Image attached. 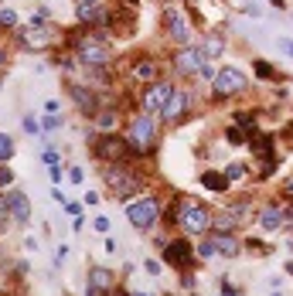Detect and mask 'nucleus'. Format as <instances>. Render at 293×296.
<instances>
[{"label": "nucleus", "instance_id": "1", "mask_svg": "<svg viewBox=\"0 0 293 296\" xmlns=\"http://www.w3.org/2000/svg\"><path fill=\"white\" fill-rule=\"evenodd\" d=\"M177 222L184 228V235H201L212 228V211L198 198H184V201H177Z\"/></svg>", "mask_w": 293, "mask_h": 296}, {"label": "nucleus", "instance_id": "2", "mask_svg": "<svg viewBox=\"0 0 293 296\" xmlns=\"http://www.w3.org/2000/svg\"><path fill=\"white\" fill-rule=\"evenodd\" d=\"M126 140H130L133 153H146V150L153 147V140H157V119H153V113H140V116L130 123Z\"/></svg>", "mask_w": 293, "mask_h": 296}, {"label": "nucleus", "instance_id": "3", "mask_svg": "<svg viewBox=\"0 0 293 296\" xmlns=\"http://www.w3.org/2000/svg\"><path fill=\"white\" fill-rule=\"evenodd\" d=\"M92 153H96L99 160H106V163H123L126 157H133V147H130L126 137H113V133H106V137H96Z\"/></svg>", "mask_w": 293, "mask_h": 296}, {"label": "nucleus", "instance_id": "4", "mask_svg": "<svg viewBox=\"0 0 293 296\" xmlns=\"http://www.w3.org/2000/svg\"><path fill=\"white\" fill-rule=\"evenodd\" d=\"M102 177H106V184H109V191L116 194V198H126L130 191H137V174L133 170H126L123 163H109L106 170H102Z\"/></svg>", "mask_w": 293, "mask_h": 296}, {"label": "nucleus", "instance_id": "5", "mask_svg": "<svg viewBox=\"0 0 293 296\" xmlns=\"http://www.w3.org/2000/svg\"><path fill=\"white\" fill-rule=\"evenodd\" d=\"M242 89H245V72L242 68H221L212 78V95L215 99H228V95H235Z\"/></svg>", "mask_w": 293, "mask_h": 296}, {"label": "nucleus", "instance_id": "6", "mask_svg": "<svg viewBox=\"0 0 293 296\" xmlns=\"http://www.w3.org/2000/svg\"><path fill=\"white\" fill-rule=\"evenodd\" d=\"M157 215H160L157 198H140V201H133V205H130V211H126L130 225H133V228H144V231L157 222Z\"/></svg>", "mask_w": 293, "mask_h": 296}, {"label": "nucleus", "instance_id": "7", "mask_svg": "<svg viewBox=\"0 0 293 296\" xmlns=\"http://www.w3.org/2000/svg\"><path fill=\"white\" fill-rule=\"evenodd\" d=\"M174 95V85L164 82V78H153L146 82V92H144V113H160L167 106V99Z\"/></svg>", "mask_w": 293, "mask_h": 296}, {"label": "nucleus", "instance_id": "8", "mask_svg": "<svg viewBox=\"0 0 293 296\" xmlns=\"http://www.w3.org/2000/svg\"><path fill=\"white\" fill-rule=\"evenodd\" d=\"M51 38H55V31H51V24H45V21H38V24H31V27L21 31V41H24V48H31V51L51 48Z\"/></svg>", "mask_w": 293, "mask_h": 296}, {"label": "nucleus", "instance_id": "9", "mask_svg": "<svg viewBox=\"0 0 293 296\" xmlns=\"http://www.w3.org/2000/svg\"><path fill=\"white\" fill-rule=\"evenodd\" d=\"M205 62H208L205 51L195 48V45H188V48H181V51L174 55V65H177V72H181V75H201Z\"/></svg>", "mask_w": 293, "mask_h": 296}, {"label": "nucleus", "instance_id": "10", "mask_svg": "<svg viewBox=\"0 0 293 296\" xmlns=\"http://www.w3.org/2000/svg\"><path fill=\"white\" fill-rule=\"evenodd\" d=\"M78 58L85 62V65H92V68H102V65H109V48L96 38H85V41H78Z\"/></svg>", "mask_w": 293, "mask_h": 296}, {"label": "nucleus", "instance_id": "11", "mask_svg": "<svg viewBox=\"0 0 293 296\" xmlns=\"http://www.w3.org/2000/svg\"><path fill=\"white\" fill-rule=\"evenodd\" d=\"M69 95H72V102L78 106L82 116H96V113L102 109V99H99L92 89H85V85H69Z\"/></svg>", "mask_w": 293, "mask_h": 296}, {"label": "nucleus", "instance_id": "12", "mask_svg": "<svg viewBox=\"0 0 293 296\" xmlns=\"http://www.w3.org/2000/svg\"><path fill=\"white\" fill-rule=\"evenodd\" d=\"M160 17H164V24H167V34L174 38V41H188V21H184V14L174 7V3H167L164 10H160Z\"/></svg>", "mask_w": 293, "mask_h": 296}, {"label": "nucleus", "instance_id": "13", "mask_svg": "<svg viewBox=\"0 0 293 296\" xmlns=\"http://www.w3.org/2000/svg\"><path fill=\"white\" fill-rule=\"evenodd\" d=\"M249 140H252V150H256V157H259V163H263V174H273V170H276L273 140H269V137H259V133H252Z\"/></svg>", "mask_w": 293, "mask_h": 296}, {"label": "nucleus", "instance_id": "14", "mask_svg": "<svg viewBox=\"0 0 293 296\" xmlns=\"http://www.w3.org/2000/svg\"><path fill=\"white\" fill-rule=\"evenodd\" d=\"M212 249L225 255V259H235V255H242V242L232 235V231H215L212 235Z\"/></svg>", "mask_w": 293, "mask_h": 296}, {"label": "nucleus", "instance_id": "15", "mask_svg": "<svg viewBox=\"0 0 293 296\" xmlns=\"http://www.w3.org/2000/svg\"><path fill=\"white\" fill-rule=\"evenodd\" d=\"M164 259L171 262V266H188L191 262V245H188V238H177V242H167L164 245Z\"/></svg>", "mask_w": 293, "mask_h": 296}, {"label": "nucleus", "instance_id": "16", "mask_svg": "<svg viewBox=\"0 0 293 296\" xmlns=\"http://www.w3.org/2000/svg\"><path fill=\"white\" fill-rule=\"evenodd\" d=\"M7 208H10V218L21 225L31 222V201L21 194V191H7Z\"/></svg>", "mask_w": 293, "mask_h": 296}, {"label": "nucleus", "instance_id": "17", "mask_svg": "<svg viewBox=\"0 0 293 296\" xmlns=\"http://www.w3.org/2000/svg\"><path fill=\"white\" fill-rule=\"evenodd\" d=\"M188 106H191L188 92H174V95L167 99V106H164L160 113H164V119H167V123H177V119H181V116L188 113Z\"/></svg>", "mask_w": 293, "mask_h": 296}, {"label": "nucleus", "instance_id": "18", "mask_svg": "<svg viewBox=\"0 0 293 296\" xmlns=\"http://www.w3.org/2000/svg\"><path fill=\"white\" fill-rule=\"evenodd\" d=\"M133 82H153L157 78V62L153 58H140V62H133Z\"/></svg>", "mask_w": 293, "mask_h": 296}, {"label": "nucleus", "instance_id": "19", "mask_svg": "<svg viewBox=\"0 0 293 296\" xmlns=\"http://www.w3.org/2000/svg\"><path fill=\"white\" fill-rule=\"evenodd\" d=\"M89 286H92V290H106V293H109V290H113V273H109V269H102V266H92V269H89Z\"/></svg>", "mask_w": 293, "mask_h": 296}, {"label": "nucleus", "instance_id": "20", "mask_svg": "<svg viewBox=\"0 0 293 296\" xmlns=\"http://www.w3.org/2000/svg\"><path fill=\"white\" fill-rule=\"evenodd\" d=\"M201 184H205L208 191H215V194H225V191H228V177H225V174H215V170H205V174H201Z\"/></svg>", "mask_w": 293, "mask_h": 296}, {"label": "nucleus", "instance_id": "21", "mask_svg": "<svg viewBox=\"0 0 293 296\" xmlns=\"http://www.w3.org/2000/svg\"><path fill=\"white\" fill-rule=\"evenodd\" d=\"M259 225H263L266 231H276V228H283V211H280V208H263V215H259Z\"/></svg>", "mask_w": 293, "mask_h": 296}, {"label": "nucleus", "instance_id": "22", "mask_svg": "<svg viewBox=\"0 0 293 296\" xmlns=\"http://www.w3.org/2000/svg\"><path fill=\"white\" fill-rule=\"evenodd\" d=\"M235 225H239V218H235L232 211L212 215V228H215V231H235Z\"/></svg>", "mask_w": 293, "mask_h": 296}, {"label": "nucleus", "instance_id": "23", "mask_svg": "<svg viewBox=\"0 0 293 296\" xmlns=\"http://www.w3.org/2000/svg\"><path fill=\"white\" fill-rule=\"evenodd\" d=\"M92 119H96V126H99V130L113 133V126H116V109H99Z\"/></svg>", "mask_w": 293, "mask_h": 296}, {"label": "nucleus", "instance_id": "24", "mask_svg": "<svg viewBox=\"0 0 293 296\" xmlns=\"http://www.w3.org/2000/svg\"><path fill=\"white\" fill-rule=\"evenodd\" d=\"M201 51H205V58H208V62H212V58H219V55H221V38L208 34V38H205V48H201Z\"/></svg>", "mask_w": 293, "mask_h": 296}, {"label": "nucleus", "instance_id": "25", "mask_svg": "<svg viewBox=\"0 0 293 296\" xmlns=\"http://www.w3.org/2000/svg\"><path fill=\"white\" fill-rule=\"evenodd\" d=\"M113 21H116V31H120V34H130V31H133V21H130V10H120V14H116Z\"/></svg>", "mask_w": 293, "mask_h": 296}, {"label": "nucleus", "instance_id": "26", "mask_svg": "<svg viewBox=\"0 0 293 296\" xmlns=\"http://www.w3.org/2000/svg\"><path fill=\"white\" fill-rule=\"evenodd\" d=\"M10 157H14V140L7 133H0V163H7Z\"/></svg>", "mask_w": 293, "mask_h": 296}, {"label": "nucleus", "instance_id": "27", "mask_svg": "<svg viewBox=\"0 0 293 296\" xmlns=\"http://www.w3.org/2000/svg\"><path fill=\"white\" fill-rule=\"evenodd\" d=\"M225 177H228V181H239V177H245V167H242V163H228V167H225Z\"/></svg>", "mask_w": 293, "mask_h": 296}, {"label": "nucleus", "instance_id": "28", "mask_svg": "<svg viewBox=\"0 0 293 296\" xmlns=\"http://www.w3.org/2000/svg\"><path fill=\"white\" fill-rule=\"evenodd\" d=\"M17 24V14L14 10H0V27H14Z\"/></svg>", "mask_w": 293, "mask_h": 296}, {"label": "nucleus", "instance_id": "29", "mask_svg": "<svg viewBox=\"0 0 293 296\" xmlns=\"http://www.w3.org/2000/svg\"><path fill=\"white\" fill-rule=\"evenodd\" d=\"M256 75H259V78H273V65H266V62H256Z\"/></svg>", "mask_w": 293, "mask_h": 296}, {"label": "nucleus", "instance_id": "30", "mask_svg": "<svg viewBox=\"0 0 293 296\" xmlns=\"http://www.w3.org/2000/svg\"><path fill=\"white\" fill-rule=\"evenodd\" d=\"M245 245H249V249H252V252H259V255H266V252H273V249H266V245H263V242H259V238H249V242H245Z\"/></svg>", "mask_w": 293, "mask_h": 296}, {"label": "nucleus", "instance_id": "31", "mask_svg": "<svg viewBox=\"0 0 293 296\" xmlns=\"http://www.w3.org/2000/svg\"><path fill=\"white\" fill-rule=\"evenodd\" d=\"M225 137H228V143H245V140H249V137H242V133H239V130H228V133H225Z\"/></svg>", "mask_w": 293, "mask_h": 296}, {"label": "nucleus", "instance_id": "32", "mask_svg": "<svg viewBox=\"0 0 293 296\" xmlns=\"http://www.w3.org/2000/svg\"><path fill=\"white\" fill-rule=\"evenodd\" d=\"M14 181V174H10V167H0V187H7Z\"/></svg>", "mask_w": 293, "mask_h": 296}, {"label": "nucleus", "instance_id": "33", "mask_svg": "<svg viewBox=\"0 0 293 296\" xmlns=\"http://www.w3.org/2000/svg\"><path fill=\"white\" fill-rule=\"evenodd\" d=\"M276 45H280V51H287V55L293 58V41H290V38H280Z\"/></svg>", "mask_w": 293, "mask_h": 296}, {"label": "nucleus", "instance_id": "34", "mask_svg": "<svg viewBox=\"0 0 293 296\" xmlns=\"http://www.w3.org/2000/svg\"><path fill=\"white\" fill-rule=\"evenodd\" d=\"M45 113H48V116H58V102L48 99V102H45Z\"/></svg>", "mask_w": 293, "mask_h": 296}, {"label": "nucleus", "instance_id": "35", "mask_svg": "<svg viewBox=\"0 0 293 296\" xmlns=\"http://www.w3.org/2000/svg\"><path fill=\"white\" fill-rule=\"evenodd\" d=\"M45 163H48V167H58V153L48 150V153H45Z\"/></svg>", "mask_w": 293, "mask_h": 296}, {"label": "nucleus", "instance_id": "36", "mask_svg": "<svg viewBox=\"0 0 293 296\" xmlns=\"http://www.w3.org/2000/svg\"><path fill=\"white\" fill-rule=\"evenodd\" d=\"M198 252H201V259H212V255H215V249H212V242H205V245H201Z\"/></svg>", "mask_w": 293, "mask_h": 296}, {"label": "nucleus", "instance_id": "37", "mask_svg": "<svg viewBox=\"0 0 293 296\" xmlns=\"http://www.w3.org/2000/svg\"><path fill=\"white\" fill-rule=\"evenodd\" d=\"M96 231H109V218H96Z\"/></svg>", "mask_w": 293, "mask_h": 296}, {"label": "nucleus", "instance_id": "38", "mask_svg": "<svg viewBox=\"0 0 293 296\" xmlns=\"http://www.w3.org/2000/svg\"><path fill=\"white\" fill-rule=\"evenodd\" d=\"M24 130H27V133H38V123H34V119L27 116V119H24Z\"/></svg>", "mask_w": 293, "mask_h": 296}, {"label": "nucleus", "instance_id": "39", "mask_svg": "<svg viewBox=\"0 0 293 296\" xmlns=\"http://www.w3.org/2000/svg\"><path fill=\"white\" fill-rule=\"evenodd\" d=\"M146 273H153V276H160V266H157L153 259H146Z\"/></svg>", "mask_w": 293, "mask_h": 296}, {"label": "nucleus", "instance_id": "40", "mask_svg": "<svg viewBox=\"0 0 293 296\" xmlns=\"http://www.w3.org/2000/svg\"><path fill=\"white\" fill-rule=\"evenodd\" d=\"M69 177H72L75 184H78V181H82V167H72V170H69Z\"/></svg>", "mask_w": 293, "mask_h": 296}, {"label": "nucleus", "instance_id": "41", "mask_svg": "<svg viewBox=\"0 0 293 296\" xmlns=\"http://www.w3.org/2000/svg\"><path fill=\"white\" fill-rule=\"evenodd\" d=\"M283 194H287V198H293V177L287 181V184H283Z\"/></svg>", "mask_w": 293, "mask_h": 296}, {"label": "nucleus", "instance_id": "42", "mask_svg": "<svg viewBox=\"0 0 293 296\" xmlns=\"http://www.w3.org/2000/svg\"><path fill=\"white\" fill-rule=\"evenodd\" d=\"M89 296H109V293H106V290H92V286H89Z\"/></svg>", "mask_w": 293, "mask_h": 296}, {"label": "nucleus", "instance_id": "43", "mask_svg": "<svg viewBox=\"0 0 293 296\" xmlns=\"http://www.w3.org/2000/svg\"><path fill=\"white\" fill-rule=\"evenodd\" d=\"M225 296H239V293H235V290H232V286H228V283H225Z\"/></svg>", "mask_w": 293, "mask_h": 296}, {"label": "nucleus", "instance_id": "44", "mask_svg": "<svg viewBox=\"0 0 293 296\" xmlns=\"http://www.w3.org/2000/svg\"><path fill=\"white\" fill-rule=\"evenodd\" d=\"M287 273H290V276H293V262H287Z\"/></svg>", "mask_w": 293, "mask_h": 296}, {"label": "nucleus", "instance_id": "45", "mask_svg": "<svg viewBox=\"0 0 293 296\" xmlns=\"http://www.w3.org/2000/svg\"><path fill=\"white\" fill-rule=\"evenodd\" d=\"M0 62H3V51H0Z\"/></svg>", "mask_w": 293, "mask_h": 296}]
</instances>
